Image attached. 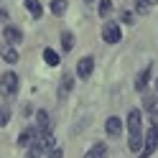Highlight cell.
Here are the masks:
<instances>
[{
  "label": "cell",
  "mask_w": 158,
  "mask_h": 158,
  "mask_svg": "<svg viewBox=\"0 0 158 158\" xmlns=\"http://www.w3.org/2000/svg\"><path fill=\"white\" fill-rule=\"evenodd\" d=\"M51 153L54 151V133L51 130H46V133H38L36 135V140H33V145H31V153L33 156H41V153Z\"/></svg>",
  "instance_id": "cell-1"
},
{
  "label": "cell",
  "mask_w": 158,
  "mask_h": 158,
  "mask_svg": "<svg viewBox=\"0 0 158 158\" xmlns=\"http://www.w3.org/2000/svg\"><path fill=\"white\" fill-rule=\"evenodd\" d=\"M15 92H18V74L15 72L0 74V94L3 97H15Z\"/></svg>",
  "instance_id": "cell-2"
},
{
  "label": "cell",
  "mask_w": 158,
  "mask_h": 158,
  "mask_svg": "<svg viewBox=\"0 0 158 158\" xmlns=\"http://www.w3.org/2000/svg\"><path fill=\"white\" fill-rule=\"evenodd\" d=\"M158 148V130L156 127H148L145 135H143V151H140V158H151Z\"/></svg>",
  "instance_id": "cell-3"
},
{
  "label": "cell",
  "mask_w": 158,
  "mask_h": 158,
  "mask_svg": "<svg viewBox=\"0 0 158 158\" xmlns=\"http://www.w3.org/2000/svg\"><path fill=\"white\" fill-rule=\"evenodd\" d=\"M102 38H105L107 44H117V41L123 38L120 26H117V23H105V26H102Z\"/></svg>",
  "instance_id": "cell-4"
},
{
  "label": "cell",
  "mask_w": 158,
  "mask_h": 158,
  "mask_svg": "<svg viewBox=\"0 0 158 158\" xmlns=\"http://www.w3.org/2000/svg\"><path fill=\"white\" fill-rule=\"evenodd\" d=\"M140 127H143L140 110H130L127 112V130H130V135H140Z\"/></svg>",
  "instance_id": "cell-5"
},
{
  "label": "cell",
  "mask_w": 158,
  "mask_h": 158,
  "mask_svg": "<svg viewBox=\"0 0 158 158\" xmlns=\"http://www.w3.org/2000/svg\"><path fill=\"white\" fill-rule=\"evenodd\" d=\"M92 69H94V59H92V56L79 59V64H77V77L89 79V77H92Z\"/></svg>",
  "instance_id": "cell-6"
},
{
  "label": "cell",
  "mask_w": 158,
  "mask_h": 158,
  "mask_svg": "<svg viewBox=\"0 0 158 158\" xmlns=\"http://www.w3.org/2000/svg\"><path fill=\"white\" fill-rule=\"evenodd\" d=\"M105 130H107V135H110V138H117V135H120L123 133V120H120V117H107V123H105Z\"/></svg>",
  "instance_id": "cell-7"
},
{
  "label": "cell",
  "mask_w": 158,
  "mask_h": 158,
  "mask_svg": "<svg viewBox=\"0 0 158 158\" xmlns=\"http://www.w3.org/2000/svg\"><path fill=\"white\" fill-rule=\"evenodd\" d=\"M36 135H38V130L36 127H26V130L18 135V145H23V148H28V145H33V140H36Z\"/></svg>",
  "instance_id": "cell-8"
},
{
  "label": "cell",
  "mask_w": 158,
  "mask_h": 158,
  "mask_svg": "<svg viewBox=\"0 0 158 158\" xmlns=\"http://www.w3.org/2000/svg\"><path fill=\"white\" fill-rule=\"evenodd\" d=\"M3 36H5V41H8V44H10V46H15V44H21V41H23V33H21V31H18V28H15V26H8Z\"/></svg>",
  "instance_id": "cell-9"
},
{
  "label": "cell",
  "mask_w": 158,
  "mask_h": 158,
  "mask_svg": "<svg viewBox=\"0 0 158 158\" xmlns=\"http://www.w3.org/2000/svg\"><path fill=\"white\" fill-rule=\"evenodd\" d=\"M36 125H38V133H46L51 130V123H48V112H36Z\"/></svg>",
  "instance_id": "cell-10"
},
{
  "label": "cell",
  "mask_w": 158,
  "mask_h": 158,
  "mask_svg": "<svg viewBox=\"0 0 158 158\" xmlns=\"http://www.w3.org/2000/svg\"><path fill=\"white\" fill-rule=\"evenodd\" d=\"M158 3V0H135V10L140 13V15H148L153 10V5Z\"/></svg>",
  "instance_id": "cell-11"
},
{
  "label": "cell",
  "mask_w": 158,
  "mask_h": 158,
  "mask_svg": "<svg viewBox=\"0 0 158 158\" xmlns=\"http://www.w3.org/2000/svg\"><path fill=\"white\" fill-rule=\"evenodd\" d=\"M148 79H151V66H145L140 74H138V79H135V89L138 92H143L145 89V84H148Z\"/></svg>",
  "instance_id": "cell-12"
},
{
  "label": "cell",
  "mask_w": 158,
  "mask_h": 158,
  "mask_svg": "<svg viewBox=\"0 0 158 158\" xmlns=\"http://www.w3.org/2000/svg\"><path fill=\"white\" fill-rule=\"evenodd\" d=\"M84 158H107V145H102V143L92 145L89 151H87V156H84Z\"/></svg>",
  "instance_id": "cell-13"
},
{
  "label": "cell",
  "mask_w": 158,
  "mask_h": 158,
  "mask_svg": "<svg viewBox=\"0 0 158 158\" xmlns=\"http://www.w3.org/2000/svg\"><path fill=\"white\" fill-rule=\"evenodd\" d=\"M26 8L31 10L33 18H41V15H44V5L38 3V0H26Z\"/></svg>",
  "instance_id": "cell-14"
},
{
  "label": "cell",
  "mask_w": 158,
  "mask_h": 158,
  "mask_svg": "<svg viewBox=\"0 0 158 158\" xmlns=\"http://www.w3.org/2000/svg\"><path fill=\"white\" fill-rule=\"evenodd\" d=\"M72 84H74V79L69 77V74H64V79H61V87H59V97H66L69 92H72Z\"/></svg>",
  "instance_id": "cell-15"
},
{
  "label": "cell",
  "mask_w": 158,
  "mask_h": 158,
  "mask_svg": "<svg viewBox=\"0 0 158 158\" xmlns=\"http://www.w3.org/2000/svg\"><path fill=\"white\" fill-rule=\"evenodd\" d=\"M44 61H46L48 66H56L61 59H59V54L54 51V48H44Z\"/></svg>",
  "instance_id": "cell-16"
},
{
  "label": "cell",
  "mask_w": 158,
  "mask_h": 158,
  "mask_svg": "<svg viewBox=\"0 0 158 158\" xmlns=\"http://www.w3.org/2000/svg\"><path fill=\"white\" fill-rule=\"evenodd\" d=\"M66 8H69L66 0H51V13H54V15H64Z\"/></svg>",
  "instance_id": "cell-17"
},
{
  "label": "cell",
  "mask_w": 158,
  "mask_h": 158,
  "mask_svg": "<svg viewBox=\"0 0 158 158\" xmlns=\"http://www.w3.org/2000/svg\"><path fill=\"white\" fill-rule=\"evenodd\" d=\"M61 46H64V51H72V46H74V33L72 31L61 33Z\"/></svg>",
  "instance_id": "cell-18"
},
{
  "label": "cell",
  "mask_w": 158,
  "mask_h": 158,
  "mask_svg": "<svg viewBox=\"0 0 158 158\" xmlns=\"http://www.w3.org/2000/svg\"><path fill=\"white\" fill-rule=\"evenodd\" d=\"M140 145H143V135H130V140H127V148H130L133 153L140 151Z\"/></svg>",
  "instance_id": "cell-19"
},
{
  "label": "cell",
  "mask_w": 158,
  "mask_h": 158,
  "mask_svg": "<svg viewBox=\"0 0 158 158\" xmlns=\"http://www.w3.org/2000/svg\"><path fill=\"white\" fill-rule=\"evenodd\" d=\"M3 59H5L8 64H15V61H18V51H15L13 46H8L5 51H3Z\"/></svg>",
  "instance_id": "cell-20"
},
{
  "label": "cell",
  "mask_w": 158,
  "mask_h": 158,
  "mask_svg": "<svg viewBox=\"0 0 158 158\" xmlns=\"http://www.w3.org/2000/svg\"><path fill=\"white\" fill-rule=\"evenodd\" d=\"M143 107H145V110H153V107H156V94L153 92H145L143 94Z\"/></svg>",
  "instance_id": "cell-21"
},
{
  "label": "cell",
  "mask_w": 158,
  "mask_h": 158,
  "mask_svg": "<svg viewBox=\"0 0 158 158\" xmlns=\"http://www.w3.org/2000/svg\"><path fill=\"white\" fill-rule=\"evenodd\" d=\"M8 123H10V110L3 105V107H0V127H5Z\"/></svg>",
  "instance_id": "cell-22"
},
{
  "label": "cell",
  "mask_w": 158,
  "mask_h": 158,
  "mask_svg": "<svg viewBox=\"0 0 158 158\" xmlns=\"http://www.w3.org/2000/svg\"><path fill=\"white\" fill-rule=\"evenodd\" d=\"M112 13V0H100V15H110Z\"/></svg>",
  "instance_id": "cell-23"
},
{
  "label": "cell",
  "mask_w": 158,
  "mask_h": 158,
  "mask_svg": "<svg viewBox=\"0 0 158 158\" xmlns=\"http://www.w3.org/2000/svg\"><path fill=\"white\" fill-rule=\"evenodd\" d=\"M48 158H64V151H61V148H54V151L48 153Z\"/></svg>",
  "instance_id": "cell-24"
},
{
  "label": "cell",
  "mask_w": 158,
  "mask_h": 158,
  "mask_svg": "<svg viewBox=\"0 0 158 158\" xmlns=\"http://www.w3.org/2000/svg\"><path fill=\"white\" fill-rule=\"evenodd\" d=\"M151 125L158 130V110H153V112H151Z\"/></svg>",
  "instance_id": "cell-25"
},
{
  "label": "cell",
  "mask_w": 158,
  "mask_h": 158,
  "mask_svg": "<svg viewBox=\"0 0 158 158\" xmlns=\"http://www.w3.org/2000/svg\"><path fill=\"white\" fill-rule=\"evenodd\" d=\"M123 21H125V23H133V13L125 10V13H123Z\"/></svg>",
  "instance_id": "cell-26"
},
{
  "label": "cell",
  "mask_w": 158,
  "mask_h": 158,
  "mask_svg": "<svg viewBox=\"0 0 158 158\" xmlns=\"http://www.w3.org/2000/svg\"><path fill=\"white\" fill-rule=\"evenodd\" d=\"M5 18H8V13L3 10V8H0V21H5Z\"/></svg>",
  "instance_id": "cell-27"
},
{
  "label": "cell",
  "mask_w": 158,
  "mask_h": 158,
  "mask_svg": "<svg viewBox=\"0 0 158 158\" xmlns=\"http://www.w3.org/2000/svg\"><path fill=\"white\" fill-rule=\"evenodd\" d=\"M26 158H38V156H33V153H31V151H28V153H26Z\"/></svg>",
  "instance_id": "cell-28"
},
{
  "label": "cell",
  "mask_w": 158,
  "mask_h": 158,
  "mask_svg": "<svg viewBox=\"0 0 158 158\" xmlns=\"http://www.w3.org/2000/svg\"><path fill=\"white\" fill-rule=\"evenodd\" d=\"M156 89H158V79H156Z\"/></svg>",
  "instance_id": "cell-29"
},
{
  "label": "cell",
  "mask_w": 158,
  "mask_h": 158,
  "mask_svg": "<svg viewBox=\"0 0 158 158\" xmlns=\"http://www.w3.org/2000/svg\"><path fill=\"white\" fill-rule=\"evenodd\" d=\"M87 3H92V0H87Z\"/></svg>",
  "instance_id": "cell-30"
}]
</instances>
